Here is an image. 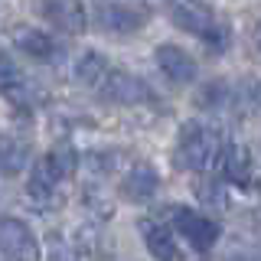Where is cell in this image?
Returning a JSON list of instances; mask_svg holds the SVG:
<instances>
[{
  "instance_id": "20",
  "label": "cell",
  "mask_w": 261,
  "mask_h": 261,
  "mask_svg": "<svg viewBox=\"0 0 261 261\" xmlns=\"http://www.w3.org/2000/svg\"><path fill=\"white\" fill-rule=\"evenodd\" d=\"M118 150H95V153H88L85 157V167H92V170H98V173H111L114 167H118Z\"/></svg>"
},
{
  "instance_id": "17",
  "label": "cell",
  "mask_w": 261,
  "mask_h": 261,
  "mask_svg": "<svg viewBox=\"0 0 261 261\" xmlns=\"http://www.w3.org/2000/svg\"><path fill=\"white\" fill-rule=\"evenodd\" d=\"M46 160H49V167L59 173V179L65 183V179H72L75 176V170H79V163H82V157H79V150L72 147L69 141H59L53 147V150L46 153Z\"/></svg>"
},
{
  "instance_id": "22",
  "label": "cell",
  "mask_w": 261,
  "mask_h": 261,
  "mask_svg": "<svg viewBox=\"0 0 261 261\" xmlns=\"http://www.w3.org/2000/svg\"><path fill=\"white\" fill-rule=\"evenodd\" d=\"M251 49H255V56L261 59V16H258L255 30H251Z\"/></svg>"
},
{
  "instance_id": "13",
  "label": "cell",
  "mask_w": 261,
  "mask_h": 261,
  "mask_svg": "<svg viewBox=\"0 0 261 261\" xmlns=\"http://www.w3.org/2000/svg\"><path fill=\"white\" fill-rule=\"evenodd\" d=\"M137 228H141L144 235V245L147 251H150L157 261H179V248H176V239L173 232H170L163 222H153V219H141L137 222Z\"/></svg>"
},
{
  "instance_id": "21",
  "label": "cell",
  "mask_w": 261,
  "mask_h": 261,
  "mask_svg": "<svg viewBox=\"0 0 261 261\" xmlns=\"http://www.w3.org/2000/svg\"><path fill=\"white\" fill-rule=\"evenodd\" d=\"M199 196L209 202V206H225V186H219V183H206L199 190Z\"/></svg>"
},
{
  "instance_id": "14",
  "label": "cell",
  "mask_w": 261,
  "mask_h": 261,
  "mask_svg": "<svg viewBox=\"0 0 261 261\" xmlns=\"http://www.w3.org/2000/svg\"><path fill=\"white\" fill-rule=\"evenodd\" d=\"M219 167H222V176L228 183H248L251 179V150L245 144H228L222 147V157H219Z\"/></svg>"
},
{
  "instance_id": "19",
  "label": "cell",
  "mask_w": 261,
  "mask_h": 261,
  "mask_svg": "<svg viewBox=\"0 0 261 261\" xmlns=\"http://www.w3.org/2000/svg\"><path fill=\"white\" fill-rule=\"evenodd\" d=\"M85 206L92 209L98 219H108V216H114V202H111V199H108V196H105L101 190H98V186H95V190H88V196H85Z\"/></svg>"
},
{
  "instance_id": "8",
  "label": "cell",
  "mask_w": 261,
  "mask_h": 261,
  "mask_svg": "<svg viewBox=\"0 0 261 261\" xmlns=\"http://www.w3.org/2000/svg\"><path fill=\"white\" fill-rule=\"evenodd\" d=\"M160 190V176H157V170L150 167L147 160H137V163H130L127 167V173L121 176V196L130 202H147V199H153Z\"/></svg>"
},
{
  "instance_id": "5",
  "label": "cell",
  "mask_w": 261,
  "mask_h": 261,
  "mask_svg": "<svg viewBox=\"0 0 261 261\" xmlns=\"http://www.w3.org/2000/svg\"><path fill=\"white\" fill-rule=\"evenodd\" d=\"M173 225L196 251H209L219 242V225L202 212H190V209H173Z\"/></svg>"
},
{
  "instance_id": "6",
  "label": "cell",
  "mask_w": 261,
  "mask_h": 261,
  "mask_svg": "<svg viewBox=\"0 0 261 261\" xmlns=\"http://www.w3.org/2000/svg\"><path fill=\"white\" fill-rule=\"evenodd\" d=\"M0 95H4L13 108H20V111H33V105H36L33 85L27 82L23 69L7 53H0Z\"/></svg>"
},
{
  "instance_id": "16",
  "label": "cell",
  "mask_w": 261,
  "mask_h": 261,
  "mask_svg": "<svg viewBox=\"0 0 261 261\" xmlns=\"http://www.w3.org/2000/svg\"><path fill=\"white\" fill-rule=\"evenodd\" d=\"M75 82L79 85H85V88H101V82L108 79V72H111V65L108 59H105L101 53H95V49H88V53H82L79 59H75Z\"/></svg>"
},
{
  "instance_id": "18",
  "label": "cell",
  "mask_w": 261,
  "mask_h": 261,
  "mask_svg": "<svg viewBox=\"0 0 261 261\" xmlns=\"http://www.w3.org/2000/svg\"><path fill=\"white\" fill-rule=\"evenodd\" d=\"M46 261H82V255H79L75 245H69L62 235H49V242H46Z\"/></svg>"
},
{
  "instance_id": "9",
  "label": "cell",
  "mask_w": 261,
  "mask_h": 261,
  "mask_svg": "<svg viewBox=\"0 0 261 261\" xmlns=\"http://www.w3.org/2000/svg\"><path fill=\"white\" fill-rule=\"evenodd\" d=\"M43 4V16L62 33H85L88 30V13L82 0H39Z\"/></svg>"
},
{
  "instance_id": "7",
  "label": "cell",
  "mask_w": 261,
  "mask_h": 261,
  "mask_svg": "<svg viewBox=\"0 0 261 261\" xmlns=\"http://www.w3.org/2000/svg\"><path fill=\"white\" fill-rule=\"evenodd\" d=\"M153 59H157V69L173 82V85H190V82L196 79V59L186 53L183 46H176V43L157 46Z\"/></svg>"
},
{
  "instance_id": "10",
  "label": "cell",
  "mask_w": 261,
  "mask_h": 261,
  "mask_svg": "<svg viewBox=\"0 0 261 261\" xmlns=\"http://www.w3.org/2000/svg\"><path fill=\"white\" fill-rule=\"evenodd\" d=\"M59 186H62L59 173L49 167L46 157H39L36 163H33V173H30V183H27V196L33 202H39V206H56V202H62Z\"/></svg>"
},
{
  "instance_id": "4",
  "label": "cell",
  "mask_w": 261,
  "mask_h": 261,
  "mask_svg": "<svg viewBox=\"0 0 261 261\" xmlns=\"http://www.w3.org/2000/svg\"><path fill=\"white\" fill-rule=\"evenodd\" d=\"M98 92H101L105 101H114V105H147V101H153V92L147 88V82L130 75V72H121V69H111Z\"/></svg>"
},
{
  "instance_id": "2",
  "label": "cell",
  "mask_w": 261,
  "mask_h": 261,
  "mask_svg": "<svg viewBox=\"0 0 261 261\" xmlns=\"http://www.w3.org/2000/svg\"><path fill=\"white\" fill-rule=\"evenodd\" d=\"M170 20H173L179 30L206 39V43L216 46V49H222L228 43V27H222V23L216 20V13H212L202 0H170Z\"/></svg>"
},
{
  "instance_id": "23",
  "label": "cell",
  "mask_w": 261,
  "mask_h": 261,
  "mask_svg": "<svg viewBox=\"0 0 261 261\" xmlns=\"http://www.w3.org/2000/svg\"><path fill=\"white\" fill-rule=\"evenodd\" d=\"M251 101L261 105V82H255V85H251Z\"/></svg>"
},
{
  "instance_id": "15",
  "label": "cell",
  "mask_w": 261,
  "mask_h": 261,
  "mask_svg": "<svg viewBox=\"0 0 261 261\" xmlns=\"http://www.w3.org/2000/svg\"><path fill=\"white\" fill-rule=\"evenodd\" d=\"M27 167H30V144L0 130V173L16 176L20 170H27Z\"/></svg>"
},
{
  "instance_id": "3",
  "label": "cell",
  "mask_w": 261,
  "mask_h": 261,
  "mask_svg": "<svg viewBox=\"0 0 261 261\" xmlns=\"http://www.w3.org/2000/svg\"><path fill=\"white\" fill-rule=\"evenodd\" d=\"M0 261H39L36 235L16 216L0 219Z\"/></svg>"
},
{
  "instance_id": "11",
  "label": "cell",
  "mask_w": 261,
  "mask_h": 261,
  "mask_svg": "<svg viewBox=\"0 0 261 261\" xmlns=\"http://www.w3.org/2000/svg\"><path fill=\"white\" fill-rule=\"evenodd\" d=\"M10 43L20 49L23 56H30L33 62H53L56 59V39L49 36L46 30L20 23V27H13V33H10Z\"/></svg>"
},
{
  "instance_id": "12",
  "label": "cell",
  "mask_w": 261,
  "mask_h": 261,
  "mask_svg": "<svg viewBox=\"0 0 261 261\" xmlns=\"http://www.w3.org/2000/svg\"><path fill=\"white\" fill-rule=\"evenodd\" d=\"M95 20L108 33H134L147 23V10H137V7H127V4H101Z\"/></svg>"
},
{
  "instance_id": "1",
  "label": "cell",
  "mask_w": 261,
  "mask_h": 261,
  "mask_svg": "<svg viewBox=\"0 0 261 261\" xmlns=\"http://www.w3.org/2000/svg\"><path fill=\"white\" fill-rule=\"evenodd\" d=\"M219 157H222V137H219V130L212 124L186 121L179 127V141H176L179 167L193 170V173H209V170H216Z\"/></svg>"
}]
</instances>
